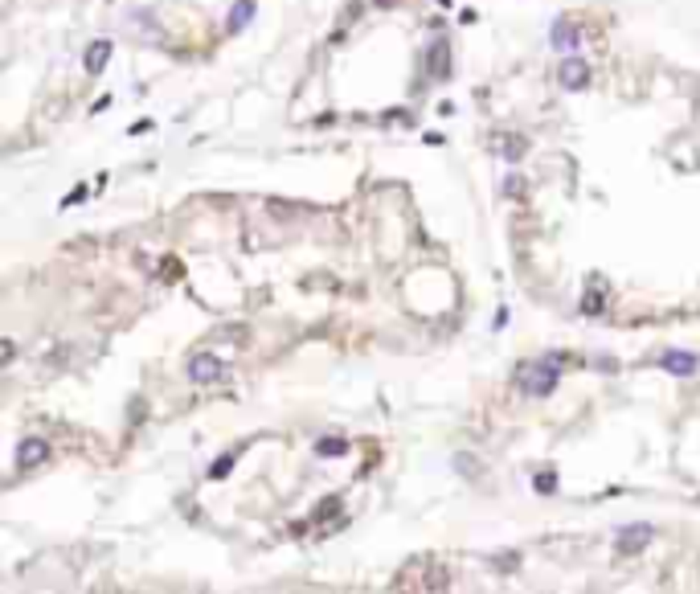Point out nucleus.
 I'll use <instances>...</instances> for the list:
<instances>
[{"mask_svg": "<svg viewBox=\"0 0 700 594\" xmlns=\"http://www.w3.org/2000/svg\"><path fill=\"white\" fill-rule=\"evenodd\" d=\"M234 472V455H221V459H213V467H209V479H221V475H230Z\"/></svg>", "mask_w": 700, "mask_h": 594, "instance_id": "obj_13", "label": "nucleus"}, {"mask_svg": "<svg viewBox=\"0 0 700 594\" xmlns=\"http://www.w3.org/2000/svg\"><path fill=\"white\" fill-rule=\"evenodd\" d=\"M447 53H451V49H447V41H435V53H430V58H435V74H438V78H442V74L451 70V62H447Z\"/></svg>", "mask_w": 700, "mask_h": 594, "instance_id": "obj_12", "label": "nucleus"}, {"mask_svg": "<svg viewBox=\"0 0 700 594\" xmlns=\"http://www.w3.org/2000/svg\"><path fill=\"white\" fill-rule=\"evenodd\" d=\"M221 377H225V365L213 353H197L189 361V381H197V385H209V381H221Z\"/></svg>", "mask_w": 700, "mask_h": 594, "instance_id": "obj_3", "label": "nucleus"}, {"mask_svg": "<svg viewBox=\"0 0 700 594\" xmlns=\"http://www.w3.org/2000/svg\"><path fill=\"white\" fill-rule=\"evenodd\" d=\"M107 58H111V41H95V46L86 49V70L98 74L103 66H107Z\"/></svg>", "mask_w": 700, "mask_h": 594, "instance_id": "obj_9", "label": "nucleus"}, {"mask_svg": "<svg viewBox=\"0 0 700 594\" xmlns=\"http://www.w3.org/2000/svg\"><path fill=\"white\" fill-rule=\"evenodd\" d=\"M655 537L652 524H627V529H619V549L623 553H639V549H647Z\"/></svg>", "mask_w": 700, "mask_h": 594, "instance_id": "obj_4", "label": "nucleus"}, {"mask_svg": "<svg viewBox=\"0 0 700 594\" xmlns=\"http://www.w3.org/2000/svg\"><path fill=\"white\" fill-rule=\"evenodd\" d=\"M557 82H561V91H586V86H590V62H586V58H578V53L561 58V66H557Z\"/></svg>", "mask_w": 700, "mask_h": 594, "instance_id": "obj_2", "label": "nucleus"}, {"mask_svg": "<svg viewBox=\"0 0 700 594\" xmlns=\"http://www.w3.org/2000/svg\"><path fill=\"white\" fill-rule=\"evenodd\" d=\"M696 365H700V361L692 353H684V349H672V353L659 356V369H668L672 377H692V373H696Z\"/></svg>", "mask_w": 700, "mask_h": 594, "instance_id": "obj_5", "label": "nucleus"}, {"mask_svg": "<svg viewBox=\"0 0 700 594\" xmlns=\"http://www.w3.org/2000/svg\"><path fill=\"white\" fill-rule=\"evenodd\" d=\"M491 143H496V148L504 152V160H520V156H524V140H512V136H496Z\"/></svg>", "mask_w": 700, "mask_h": 594, "instance_id": "obj_11", "label": "nucleus"}, {"mask_svg": "<svg viewBox=\"0 0 700 594\" xmlns=\"http://www.w3.org/2000/svg\"><path fill=\"white\" fill-rule=\"evenodd\" d=\"M553 488H557V475H549V472H545V475H536V492H545V496H549Z\"/></svg>", "mask_w": 700, "mask_h": 594, "instance_id": "obj_14", "label": "nucleus"}, {"mask_svg": "<svg viewBox=\"0 0 700 594\" xmlns=\"http://www.w3.org/2000/svg\"><path fill=\"white\" fill-rule=\"evenodd\" d=\"M250 17H254V0H238V4L230 8V17H225V29H230V33H238V29H246V25H250Z\"/></svg>", "mask_w": 700, "mask_h": 594, "instance_id": "obj_8", "label": "nucleus"}, {"mask_svg": "<svg viewBox=\"0 0 700 594\" xmlns=\"http://www.w3.org/2000/svg\"><path fill=\"white\" fill-rule=\"evenodd\" d=\"M557 377H561V356H541L520 369V389L529 398H549L557 389Z\"/></svg>", "mask_w": 700, "mask_h": 594, "instance_id": "obj_1", "label": "nucleus"}, {"mask_svg": "<svg viewBox=\"0 0 700 594\" xmlns=\"http://www.w3.org/2000/svg\"><path fill=\"white\" fill-rule=\"evenodd\" d=\"M581 33H586L581 25H574V21H557V25H553V33H549V41H553L557 49H569V53H574V49H578V41H581Z\"/></svg>", "mask_w": 700, "mask_h": 594, "instance_id": "obj_7", "label": "nucleus"}, {"mask_svg": "<svg viewBox=\"0 0 700 594\" xmlns=\"http://www.w3.org/2000/svg\"><path fill=\"white\" fill-rule=\"evenodd\" d=\"M49 459V447L46 439H25L21 451H17V472H29V467H41Z\"/></svg>", "mask_w": 700, "mask_h": 594, "instance_id": "obj_6", "label": "nucleus"}, {"mask_svg": "<svg viewBox=\"0 0 700 594\" xmlns=\"http://www.w3.org/2000/svg\"><path fill=\"white\" fill-rule=\"evenodd\" d=\"M315 455H319V459H340V455H348V443H344V439H319V443H315Z\"/></svg>", "mask_w": 700, "mask_h": 594, "instance_id": "obj_10", "label": "nucleus"}]
</instances>
